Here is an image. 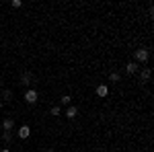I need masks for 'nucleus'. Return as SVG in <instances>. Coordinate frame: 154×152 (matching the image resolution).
Returning a JSON list of instances; mask_svg holds the SVG:
<instances>
[{"label": "nucleus", "mask_w": 154, "mask_h": 152, "mask_svg": "<svg viewBox=\"0 0 154 152\" xmlns=\"http://www.w3.org/2000/svg\"><path fill=\"white\" fill-rule=\"evenodd\" d=\"M37 99H39V93L37 91H33V88H27L25 91V103L33 105V103H37Z\"/></svg>", "instance_id": "2"}, {"label": "nucleus", "mask_w": 154, "mask_h": 152, "mask_svg": "<svg viewBox=\"0 0 154 152\" xmlns=\"http://www.w3.org/2000/svg\"><path fill=\"white\" fill-rule=\"evenodd\" d=\"M0 132H2V126H0Z\"/></svg>", "instance_id": "18"}, {"label": "nucleus", "mask_w": 154, "mask_h": 152, "mask_svg": "<svg viewBox=\"0 0 154 152\" xmlns=\"http://www.w3.org/2000/svg\"><path fill=\"white\" fill-rule=\"evenodd\" d=\"M76 115H78V109H76L74 105H70L68 109H66V117H68V119H74Z\"/></svg>", "instance_id": "7"}, {"label": "nucleus", "mask_w": 154, "mask_h": 152, "mask_svg": "<svg viewBox=\"0 0 154 152\" xmlns=\"http://www.w3.org/2000/svg\"><path fill=\"white\" fill-rule=\"evenodd\" d=\"M140 78H142L144 82L150 80V70H148V68H142V70H140Z\"/></svg>", "instance_id": "9"}, {"label": "nucleus", "mask_w": 154, "mask_h": 152, "mask_svg": "<svg viewBox=\"0 0 154 152\" xmlns=\"http://www.w3.org/2000/svg\"><path fill=\"white\" fill-rule=\"evenodd\" d=\"M0 152H11V150H8V148H2V150H0Z\"/></svg>", "instance_id": "16"}, {"label": "nucleus", "mask_w": 154, "mask_h": 152, "mask_svg": "<svg viewBox=\"0 0 154 152\" xmlns=\"http://www.w3.org/2000/svg\"><path fill=\"white\" fill-rule=\"evenodd\" d=\"M107 95H109V86H107V84H99V86H97V97L105 99Z\"/></svg>", "instance_id": "6"}, {"label": "nucleus", "mask_w": 154, "mask_h": 152, "mask_svg": "<svg viewBox=\"0 0 154 152\" xmlns=\"http://www.w3.org/2000/svg\"><path fill=\"white\" fill-rule=\"evenodd\" d=\"M49 113H51V115H56V117H58V115H62V109H60L58 105H54L51 109H49Z\"/></svg>", "instance_id": "12"}, {"label": "nucleus", "mask_w": 154, "mask_h": 152, "mask_svg": "<svg viewBox=\"0 0 154 152\" xmlns=\"http://www.w3.org/2000/svg\"><path fill=\"white\" fill-rule=\"evenodd\" d=\"M119 80H121L119 72H111V74H109V82H119Z\"/></svg>", "instance_id": "10"}, {"label": "nucleus", "mask_w": 154, "mask_h": 152, "mask_svg": "<svg viewBox=\"0 0 154 152\" xmlns=\"http://www.w3.org/2000/svg\"><path fill=\"white\" fill-rule=\"evenodd\" d=\"M0 111H2V99H0Z\"/></svg>", "instance_id": "17"}, {"label": "nucleus", "mask_w": 154, "mask_h": 152, "mask_svg": "<svg viewBox=\"0 0 154 152\" xmlns=\"http://www.w3.org/2000/svg\"><path fill=\"white\" fill-rule=\"evenodd\" d=\"M31 80H33V76H31V72H25L23 76H21V82H23V84H31Z\"/></svg>", "instance_id": "8"}, {"label": "nucleus", "mask_w": 154, "mask_h": 152, "mask_svg": "<svg viewBox=\"0 0 154 152\" xmlns=\"http://www.w3.org/2000/svg\"><path fill=\"white\" fill-rule=\"evenodd\" d=\"M60 103H62V105H70V103H72V97H70V95H64V97L60 99Z\"/></svg>", "instance_id": "11"}, {"label": "nucleus", "mask_w": 154, "mask_h": 152, "mask_svg": "<svg viewBox=\"0 0 154 152\" xmlns=\"http://www.w3.org/2000/svg\"><path fill=\"white\" fill-rule=\"evenodd\" d=\"M17 136H19L21 140H27V138L31 136V128H29V126H21V128L17 129Z\"/></svg>", "instance_id": "3"}, {"label": "nucleus", "mask_w": 154, "mask_h": 152, "mask_svg": "<svg viewBox=\"0 0 154 152\" xmlns=\"http://www.w3.org/2000/svg\"><path fill=\"white\" fill-rule=\"evenodd\" d=\"M0 126H2V132H12V128H14V121H12L11 117H6V119H4Z\"/></svg>", "instance_id": "5"}, {"label": "nucleus", "mask_w": 154, "mask_h": 152, "mask_svg": "<svg viewBox=\"0 0 154 152\" xmlns=\"http://www.w3.org/2000/svg\"><path fill=\"white\" fill-rule=\"evenodd\" d=\"M140 70V66H138V64H136V62H134V60H131V62H128V64H125V74H136V72Z\"/></svg>", "instance_id": "4"}, {"label": "nucleus", "mask_w": 154, "mask_h": 152, "mask_svg": "<svg viewBox=\"0 0 154 152\" xmlns=\"http://www.w3.org/2000/svg\"><path fill=\"white\" fill-rule=\"evenodd\" d=\"M11 6H12V8H21V6H23V2H21V0H12Z\"/></svg>", "instance_id": "15"}, {"label": "nucleus", "mask_w": 154, "mask_h": 152, "mask_svg": "<svg viewBox=\"0 0 154 152\" xmlns=\"http://www.w3.org/2000/svg\"><path fill=\"white\" fill-rule=\"evenodd\" d=\"M2 140H4V142H11L12 140V132H2Z\"/></svg>", "instance_id": "13"}, {"label": "nucleus", "mask_w": 154, "mask_h": 152, "mask_svg": "<svg viewBox=\"0 0 154 152\" xmlns=\"http://www.w3.org/2000/svg\"><path fill=\"white\" fill-rule=\"evenodd\" d=\"M150 60V51L146 49V47H140V49H136V54H134V62L140 66V64H146Z\"/></svg>", "instance_id": "1"}, {"label": "nucleus", "mask_w": 154, "mask_h": 152, "mask_svg": "<svg viewBox=\"0 0 154 152\" xmlns=\"http://www.w3.org/2000/svg\"><path fill=\"white\" fill-rule=\"evenodd\" d=\"M2 97H4V99H12V91L4 88V91H2Z\"/></svg>", "instance_id": "14"}]
</instances>
